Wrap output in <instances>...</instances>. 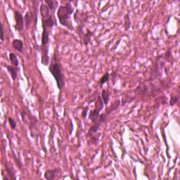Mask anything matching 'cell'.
Here are the masks:
<instances>
[{"mask_svg": "<svg viewBox=\"0 0 180 180\" xmlns=\"http://www.w3.org/2000/svg\"><path fill=\"white\" fill-rule=\"evenodd\" d=\"M73 121L70 120V129H69V134H70V135H71L72 133H73Z\"/></svg>", "mask_w": 180, "mask_h": 180, "instance_id": "cb8c5ba5", "label": "cell"}, {"mask_svg": "<svg viewBox=\"0 0 180 180\" xmlns=\"http://www.w3.org/2000/svg\"><path fill=\"white\" fill-rule=\"evenodd\" d=\"M99 117H100V111H99V109L95 108L91 111L89 117H90V120L92 121L94 124L97 123V122H99Z\"/></svg>", "mask_w": 180, "mask_h": 180, "instance_id": "52a82bcc", "label": "cell"}, {"mask_svg": "<svg viewBox=\"0 0 180 180\" xmlns=\"http://www.w3.org/2000/svg\"><path fill=\"white\" fill-rule=\"evenodd\" d=\"M42 24L46 26L47 28H51L52 27L54 26V25H56V22H55L54 21V18L53 16H51V15H50L49 17L48 18H47V19H45V20L42 19Z\"/></svg>", "mask_w": 180, "mask_h": 180, "instance_id": "8fae6325", "label": "cell"}, {"mask_svg": "<svg viewBox=\"0 0 180 180\" xmlns=\"http://www.w3.org/2000/svg\"><path fill=\"white\" fill-rule=\"evenodd\" d=\"M124 27H125L126 30H128L130 28V19L129 18V15L127 14L125 16V23H124Z\"/></svg>", "mask_w": 180, "mask_h": 180, "instance_id": "7402d4cb", "label": "cell"}, {"mask_svg": "<svg viewBox=\"0 0 180 180\" xmlns=\"http://www.w3.org/2000/svg\"><path fill=\"white\" fill-rule=\"evenodd\" d=\"M88 111H89V108L88 107H86L85 110H84L83 113H82V117H85V118L86 116H87V112H88Z\"/></svg>", "mask_w": 180, "mask_h": 180, "instance_id": "d4e9b609", "label": "cell"}, {"mask_svg": "<svg viewBox=\"0 0 180 180\" xmlns=\"http://www.w3.org/2000/svg\"><path fill=\"white\" fill-rule=\"evenodd\" d=\"M9 60L14 66L18 67V65H19V62H18L17 57H16V56L13 53L9 54Z\"/></svg>", "mask_w": 180, "mask_h": 180, "instance_id": "e0dca14e", "label": "cell"}, {"mask_svg": "<svg viewBox=\"0 0 180 180\" xmlns=\"http://www.w3.org/2000/svg\"><path fill=\"white\" fill-rule=\"evenodd\" d=\"M101 124V123H100V122H97V123L94 124V125H92V127L90 128V130H89V132H88V135L90 137V136L93 135L94 134H95L96 132H97V131H98L99 127H100Z\"/></svg>", "mask_w": 180, "mask_h": 180, "instance_id": "2e32d148", "label": "cell"}, {"mask_svg": "<svg viewBox=\"0 0 180 180\" xmlns=\"http://www.w3.org/2000/svg\"><path fill=\"white\" fill-rule=\"evenodd\" d=\"M8 121H9V124H10V126H11V129H15L16 128V125H17V124H16V121L13 120L12 117H8Z\"/></svg>", "mask_w": 180, "mask_h": 180, "instance_id": "44dd1931", "label": "cell"}, {"mask_svg": "<svg viewBox=\"0 0 180 180\" xmlns=\"http://www.w3.org/2000/svg\"><path fill=\"white\" fill-rule=\"evenodd\" d=\"M179 97L178 95L171 96V99L170 100V105L171 106H174V104H176L179 101Z\"/></svg>", "mask_w": 180, "mask_h": 180, "instance_id": "ffe728a7", "label": "cell"}, {"mask_svg": "<svg viewBox=\"0 0 180 180\" xmlns=\"http://www.w3.org/2000/svg\"><path fill=\"white\" fill-rule=\"evenodd\" d=\"M49 42V34L47 28L42 25V46H47Z\"/></svg>", "mask_w": 180, "mask_h": 180, "instance_id": "8992f818", "label": "cell"}, {"mask_svg": "<svg viewBox=\"0 0 180 180\" xmlns=\"http://www.w3.org/2000/svg\"><path fill=\"white\" fill-rule=\"evenodd\" d=\"M12 47L15 50L18 51L20 53H22L23 50V42L21 40H13L12 42Z\"/></svg>", "mask_w": 180, "mask_h": 180, "instance_id": "30bf717a", "label": "cell"}, {"mask_svg": "<svg viewBox=\"0 0 180 180\" xmlns=\"http://www.w3.org/2000/svg\"><path fill=\"white\" fill-rule=\"evenodd\" d=\"M5 68L7 69V70L9 71V73L11 75V77H12V80L14 81L16 80V77H17V71L18 70V67L16 66H13V65H10L8 64H5L4 65Z\"/></svg>", "mask_w": 180, "mask_h": 180, "instance_id": "9c48e42d", "label": "cell"}, {"mask_svg": "<svg viewBox=\"0 0 180 180\" xmlns=\"http://www.w3.org/2000/svg\"><path fill=\"white\" fill-rule=\"evenodd\" d=\"M5 167H6V172H7L8 176L10 177V179L11 180L16 179V175H15V172L14 171H13V167L11 165V164H10L9 163L6 162V163H5Z\"/></svg>", "mask_w": 180, "mask_h": 180, "instance_id": "7c38bea8", "label": "cell"}, {"mask_svg": "<svg viewBox=\"0 0 180 180\" xmlns=\"http://www.w3.org/2000/svg\"><path fill=\"white\" fill-rule=\"evenodd\" d=\"M58 174V169L47 170L44 173V178L47 180H53L56 178V177Z\"/></svg>", "mask_w": 180, "mask_h": 180, "instance_id": "ba28073f", "label": "cell"}, {"mask_svg": "<svg viewBox=\"0 0 180 180\" xmlns=\"http://www.w3.org/2000/svg\"><path fill=\"white\" fill-rule=\"evenodd\" d=\"M40 15H41L42 19H47L50 16V9L49 8V6L44 3H42L40 5Z\"/></svg>", "mask_w": 180, "mask_h": 180, "instance_id": "5b68a950", "label": "cell"}, {"mask_svg": "<svg viewBox=\"0 0 180 180\" xmlns=\"http://www.w3.org/2000/svg\"><path fill=\"white\" fill-rule=\"evenodd\" d=\"M74 8L72 6L71 1H68L65 6H60L57 11V17L61 26L66 27L69 30H73L70 16L73 13Z\"/></svg>", "mask_w": 180, "mask_h": 180, "instance_id": "6da1fadb", "label": "cell"}, {"mask_svg": "<svg viewBox=\"0 0 180 180\" xmlns=\"http://www.w3.org/2000/svg\"><path fill=\"white\" fill-rule=\"evenodd\" d=\"M101 97L102 100H103L104 105H108L109 100H110V94H109V92L106 90H104L101 92Z\"/></svg>", "mask_w": 180, "mask_h": 180, "instance_id": "9a60e30c", "label": "cell"}, {"mask_svg": "<svg viewBox=\"0 0 180 180\" xmlns=\"http://www.w3.org/2000/svg\"><path fill=\"white\" fill-rule=\"evenodd\" d=\"M14 17H15V21H16V30L18 32L23 31L24 30V26H25V20L24 17L23 16V15L18 11H14Z\"/></svg>", "mask_w": 180, "mask_h": 180, "instance_id": "3957f363", "label": "cell"}, {"mask_svg": "<svg viewBox=\"0 0 180 180\" xmlns=\"http://www.w3.org/2000/svg\"><path fill=\"white\" fill-rule=\"evenodd\" d=\"M45 4L47 5L51 11H55L57 6H58V1H54V0H45Z\"/></svg>", "mask_w": 180, "mask_h": 180, "instance_id": "4fadbf2b", "label": "cell"}, {"mask_svg": "<svg viewBox=\"0 0 180 180\" xmlns=\"http://www.w3.org/2000/svg\"><path fill=\"white\" fill-rule=\"evenodd\" d=\"M49 70L52 76L54 77L56 82L57 87L60 91L63 90L65 87V80L63 74L62 73V68L60 63L56 59L55 55L52 57L51 63L49 65Z\"/></svg>", "mask_w": 180, "mask_h": 180, "instance_id": "7a4b0ae2", "label": "cell"}, {"mask_svg": "<svg viewBox=\"0 0 180 180\" xmlns=\"http://www.w3.org/2000/svg\"><path fill=\"white\" fill-rule=\"evenodd\" d=\"M25 24L27 28H28L30 26V23L33 20V14L32 12H27L24 16Z\"/></svg>", "mask_w": 180, "mask_h": 180, "instance_id": "5bb4252c", "label": "cell"}, {"mask_svg": "<svg viewBox=\"0 0 180 180\" xmlns=\"http://www.w3.org/2000/svg\"><path fill=\"white\" fill-rule=\"evenodd\" d=\"M0 30H1V34H0L1 40V42H4V26H3L2 23H1Z\"/></svg>", "mask_w": 180, "mask_h": 180, "instance_id": "603a6c76", "label": "cell"}, {"mask_svg": "<svg viewBox=\"0 0 180 180\" xmlns=\"http://www.w3.org/2000/svg\"><path fill=\"white\" fill-rule=\"evenodd\" d=\"M92 35H93V33L90 31L89 30H87V33L85 35V38H84V43H85V45H87L89 42H90Z\"/></svg>", "mask_w": 180, "mask_h": 180, "instance_id": "d6986e66", "label": "cell"}, {"mask_svg": "<svg viewBox=\"0 0 180 180\" xmlns=\"http://www.w3.org/2000/svg\"><path fill=\"white\" fill-rule=\"evenodd\" d=\"M42 47V60L41 63L44 65H48L49 64V45Z\"/></svg>", "mask_w": 180, "mask_h": 180, "instance_id": "277c9868", "label": "cell"}, {"mask_svg": "<svg viewBox=\"0 0 180 180\" xmlns=\"http://www.w3.org/2000/svg\"><path fill=\"white\" fill-rule=\"evenodd\" d=\"M109 77H110V74L108 73H106L104 75H103V77L101 78L100 82H99V85H100V87H103V85L105 83H106V82L109 80Z\"/></svg>", "mask_w": 180, "mask_h": 180, "instance_id": "ac0fdd59", "label": "cell"}]
</instances>
